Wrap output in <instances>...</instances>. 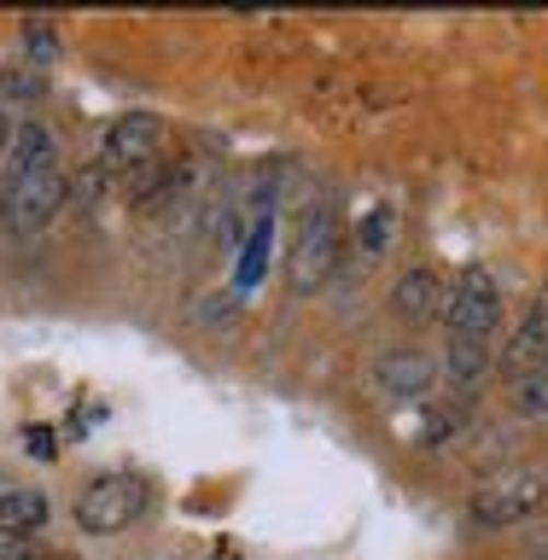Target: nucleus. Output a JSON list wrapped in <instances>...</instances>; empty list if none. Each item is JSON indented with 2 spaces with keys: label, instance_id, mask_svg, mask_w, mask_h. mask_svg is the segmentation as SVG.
I'll return each mask as SVG.
<instances>
[{
  "label": "nucleus",
  "instance_id": "nucleus-18",
  "mask_svg": "<svg viewBox=\"0 0 548 560\" xmlns=\"http://www.w3.org/2000/svg\"><path fill=\"white\" fill-rule=\"evenodd\" d=\"M12 147V122H7V105H0V152Z\"/></svg>",
  "mask_w": 548,
  "mask_h": 560
},
{
  "label": "nucleus",
  "instance_id": "nucleus-11",
  "mask_svg": "<svg viewBox=\"0 0 548 560\" xmlns=\"http://www.w3.org/2000/svg\"><path fill=\"white\" fill-rule=\"evenodd\" d=\"M47 525V497L42 490H0V537H30Z\"/></svg>",
  "mask_w": 548,
  "mask_h": 560
},
{
  "label": "nucleus",
  "instance_id": "nucleus-13",
  "mask_svg": "<svg viewBox=\"0 0 548 560\" xmlns=\"http://www.w3.org/2000/svg\"><path fill=\"white\" fill-rule=\"evenodd\" d=\"M514 409L525 415V420H543L548 415V362L537 368V374H525V380H514Z\"/></svg>",
  "mask_w": 548,
  "mask_h": 560
},
{
  "label": "nucleus",
  "instance_id": "nucleus-12",
  "mask_svg": "<svg viewBox=\"0 0 548 560\" xmlns=\"http://www.w3.org/2000/svg\"><path fill=\"white\" fill-rule=\"evenodd\" d=\"M269 245H275V228H269V217H257L252 240H245V252H240V269H234V298L252 292L263 280V269H269Z\"/></svg>",
  "mask_w": 548,
  "mask_h": 560
},
{
  "label": "nucleus",
  "instance_id": "nucleus-19",
  "mask_svg": "<svg viewBox=\"0 0 548 560\" xmlns=\"http://www.w3.org/2000/svg\"><path fill=\"white\" fill-rule=\"evenodd\" d=\"M0 560H35L30 549H18V542H12V549H0Z\"/></svg>",
  "mask_w": 548,
  "mask_h": 560
},
{
  "label": "nucleus",
  "instance_id": "nucleus-14",
  "mask_svg": "<svg viewBox=\"0 0 548 560\" xmlns=\"http://www.w3.org/2000/svg\"><path fill=\"white\" fill-rule=\"evenodd\" d=\"M199 327H210V332H222V327H234V315H240V298L234 292H210V298H199Z\"/></svg>",
  "mask_w": 548,
  "mask_h": 560
},
{
  "label": "nucleus",
  "instance_id": "nucleus-8",
  "mask_svg": "<svg viewBox=\"0 0 548 560\" xmlns=\"http://www.w3.org/2000/svg\"><path fill=\"white\" fill-rule=\"evenodd\" d=\"M392 310L403 315V322H432V315L444 310V280H438L432 269H409L392 287Z\"/></svg>",
  "mask_w": 548,
  "mask_h": 560
},
{
  "label": "nucleus",
  "instance_id": "nucleus-10",
  "mask_svg": "<svg viewBox=\"0 0 548 560\" xmlns=\"http://www.w3.org/2000/svg\"><path fill=\"white\" fill-rule=\"evenodd\" d=\"M444 374L462 397H473L490 374V345L485 339H450V357H444Z\"/></svg>",
  "mask_w": 548,
  "mask_h": 560
},
{
  "label": "nucleus",
  "instance_id": "nucleus-2",
  "mask_svg": "<svg viewBox=\"0 0 548 560\" xmlns=\"http://www.w3.org/2000/svg\"><path fill=\"white\" fill-rule=\"evenodd\" d=\"M147 508H152V485L140 479V472H105V479H94L82 490L77 525L94 532V537H112V532H123V525H135Z\"/></svg>",
  "mask_w": 548,
  "mask_h": 560
},
{
  "label": "nucleus",
  "instance_id": "nucleus-1",
  "mask_svg": "<svg viewBox=\"0 0 548 560\" xmlns=\"http://www.w3.org/2000/svg\"><path fill=\"white\" fill-rule=\"evenodd\" d=\"M59 205H65L59 140L42 122H24L12 135V170H7V192H0V222H7V234L30 240L59 217Z\"/></svg>",
  "mask_w": 548,
  "mask_h": 560
},
{
  "label": "nucleus",
  "instance_id": "nucleus-6",
  "mask_svg": "<svg viewBox=\"0 0 548 560\" xmlns=\"http://www.w3.org/2000/svg\"><path fill=\"white\" fill-rule=\"evenodd\" d=\"M158 140H164V122H158L152 112H123L100 140V170L123 175V170L147 164V158L158 152Z\"/></svg>",
  "mask_w": 548,
  "mask_h": 560
},
{
  "label": "nucleus",
  "instance_id": "nucleus-16",
  "mask_svg": "<svg viewBox=\"0 0 548 560\" xmlns=\"http://www.w3.org/2000/svg\"><path fill=\"white\" fill-rule=\"evenodd\" d=\"M392 228H397L392 210H368V222H362V245H368V252H385V245H392Z\"/></svg>",
  "mask_w": 548,
  "mask_h": 560
},
{
  "label": "nucleus",
  "instance_id": "nucleus-3",
  "mask_svg": "<svg viewBox=\"0 0 548 560\" xmlns=\"http://www.w3.org/2000/svg\"><path fill=\"white\" fill-rule=\"evenodd\" d=\"M333 269H339V228H333V210L327 205H315L304 228H298V240H292V292L298 298H310V292H322Z\"/></svg>",
  "mask_w": 548,
  "mask_h": 560
},
{
  "label": "nucleus",
  "instance_id": "nucleus-4",
  "mask_svg": "<svg viewBox=\"0 0 548 560\" xmlns=\"http://www.w3.org/2000/svg\"><path fill=\"white\" fill-rule=\"evenodd\" d=\"M444 315H450V339H485L502 322V292L490 275H467L455 280V292H444Z\"/></svg>",
  "mask_w": 548,
  "mask_h": 560
},
{
  "label": "nucleus",
  "instance_id": "nucleus-7",
  "mask_svg": "<svg viewBox=\"0 0 548 560\" xmlns=\"http://www.w3.org/2000/svg\"><path fill=\"white\" fill-rule=\"evenodd\" d=\"M374 374H380L385 397H427L432 380H438V368H432L427 350H385Z\"/></svg>",
  "mask_w": 548,
  "mask_h": 560
},
{
  "label": "nucleus",
  "instance_id": "nucleus-15",
  "mask_svg": "<svg viewBox=\"0 0 548 560\" xmlns=\"http://www.w3.org/2000/svg\"><path fill=\"white\" fill-rule=\"evenodd\" d=\"M24 47H30L35 65H53V59H59V30H53L47 18H30V24H24Z\"/></svg>",
  "mask_w": 548,
  "mask_h": 560
},
{
  "label": "nucleus",
  "instance_id": "nucleus-5",
  "mask_svg": "<svg viewBox=\"0 0 548 560\" xmlns=\"http://www.w3.org/2000/svg\"><path fill=\"white\" fill-rule=\"evenodd\" d=\"M543 497H548V485L537 472H502V479L473 490V520L479 525H514L525 514H537Z\"/></svg>",
  "mask_w": 548,
  "mask_h": 560
},
{
  "label": "nucleus",
  "instance_id": "nucleus-17",
  "mask_svg": "<svg viewBox=\"0 0 548 560\" xmlns=\"http://www.w3.org/2000/svg\"><path fill=\"white\" fill-rule=\"evenodd\" d=\"M24 444H30V455H42V462H47V455H59V438H53L47 427H30Z\"/></svg>",
  "mask_w": 548,
  "mask_h": 560
},
{
  "label": "nucleus",
  "instance_id": "nucleus-9",
  "mask_svg": "<svg viewBox=\"0 0 548 560\" xmlns=\"http://www.w3.org/2000/svg\"><path fill=\"white\" fill-rule=\"evenodd\" d=\"M543 362H548V310H537L525 327H514V339L502 350V374L525 380V374H537Z\"/></svg>",
  "mask_w": 548,
  "mask_h": 560
}]
</instances>
